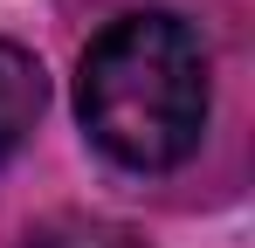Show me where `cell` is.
I'll return each instance as SVG.
<instances>
[{"label":"cell","instance_id":"6da1fadb","mask_svg":"<svg viewBox=\"0 0 255 248\" xmlns=\"http://www.w3.org/2000/svg\"><path fill=\"white\" fill-rule=\"evenodd\" d=\"M76 104L118 165L166 172L207 131V48L179 14H125L90 41Z\"/></svg>","mask_w":255,"mask_h":248},{"label":"cell","instance_id":"7a4b0ae2","mask_svg":"<svg viewBox=\"0 0 255 248\" xmlns=\"http://www.w3.org/2000/svg\"><path fill=\"white\" fill-rule=\"evenodd\" d=\"M48 104V83H42V62L28 55V48H14V41H0V159L35 131Z\"/></svg>","mask_w":255,"mask_h":248},{"label":"cell","instance_id":"3957f363","mask_svg":"<svg viewBox=\"0 0 255 248\" xmlns=\"http://www.w3.org/2000/svg\"><path fill=\"white\" fill-rule=\"evenodd\" d=\"M21 248H131V235L97 228V221H55V228H42V235H28Z\"/></svg>","mask_w":255,"mask_h":248}]
</instances>
